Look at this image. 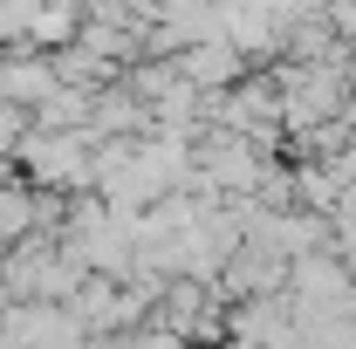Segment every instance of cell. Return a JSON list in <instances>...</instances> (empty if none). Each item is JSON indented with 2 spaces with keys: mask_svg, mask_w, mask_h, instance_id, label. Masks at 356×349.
Listing matches in <instances>:
<instances>
[{
  "mask_svg": "<svg viewBox=\"0 0 356 349\" xmlns=\"http://www.w3.org/2000/svg\"><path fill=\"white\" fill-rule=\"evenodd\" d=\"M55 89H62V69H55V55H48V48L7 55V83H0V96H14L21 110H42Z\"/></svg>",
  "mask_w": 356,
  "mask_h": 349,
  "instance_id": "obj_3",
  "label": "cell"
},
{
  "mask_svg": "<svg viewBox=\"0 0 356 349\" xmlns=\"http://www.w3.org/2000/svg\"><path fill=\"white\" fill-rule=\"evenodd\" d=\"M21 165H28V185L35 192H96V131H28V144L14 151Z\"/></svg>",
  "mask_w": 356,
  "mask_h": 349,
  "instance_id": "obj_1",
  "label": "cell"
},
{
  "mask_svg": "<svg viewBox=\"0 0 356 349\" xmlns=\"http://www.w3.org/2000/svg\"><path fill=\"white\" fill-rule=\"evenodd\" d=\"M89 117H96V89H76V83H62L42 110H35L42 131H89Z\"/></svg>",
  "mask_w": 356,
  "mask_h": 349,
  "instance_id": "obj_4",
  "label": "cell"
},
{
  "mask_svg": "<svg viewBox=\"0 0 356 349\" xmlns=\"http://www.w3.org/2000/svg\"><path fill=\"white\" fill-rule=\"evenodd\" d=\"M172 62H178V76H185L192 89H206V96L233 89V83H240V69H247V62H240V48H233V42H220V35H213V42L178 48Z\"/></svg>",
  "mask_w": 356,
  "mask_h": 349,
  "instance_id": "obj_2",
  "label": "cell"
},
{
  "mask_svg": "<svg viewBox=\"0 0 356 349\" xmlns=\"http://www.w3.org/2000/svg\"><path fill=\"white\" fill-rule=\"evenodd\" d=\"M28 131H35V110H21L14 96H0V158H14L28 144Z\"/></svg>",
  "mask_w": 356,
  "mask_h": 349,
  "instance_id": "obj_5",
  "label": "cell"
}]
</instances>
